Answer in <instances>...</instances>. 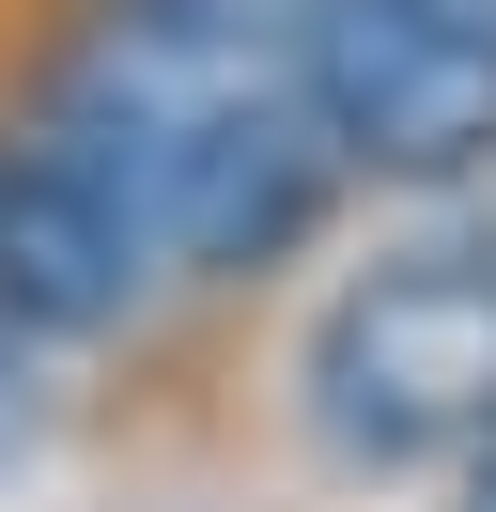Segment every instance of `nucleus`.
<instances>
[{"label":"nucleus","instance_id":"2","mask_svg":"<svg viewBox=\"0 0 496 512\" xmlns=\"http://www.w3.org/2000/svg\"><path fill=\"white\" fill-rule=\"evenodd\" d=\"M295 388H310V435L341 466H434V450H465L496 419V218H434L403 249H372L326 295Z\"/></svg>","mask_w":496,"mask_h":512},{"label":"nucleus","instance_id":"1","mask_svg":"<svg viewBox=\"0 0 496 512\" xmlns=\"http://www.w3.org/2000/svg\"><path fill=\"white\" fill-rule=\"evenodd\" d=\"M47 125L140 202L171 280H279L357 187L310 125L279 32H217L171 0H93L47 63Z\"/></svg>","mask_w":496,"mask_h":512},{"label":"nucleus","instance_id":"5","mask_svg":"<svg viewBox=\"0 0 496 512\" xmlns=\"http://www.w3.org/2000/svg\"><path fill=\"white\" fill-rule=\"evenodd\" d=\"M31 357H47V342H31V311L0 295V466H16V450H31V419H47V388H31Z\"/></svg>","mask_w":496,"mask_h":512},{"label":"nucleus","instance_id":"6","mask_svg":"<svg viewBox=\"0 0 496 512\" xmlns=\"http://www.w3.org/2000/svg\"><path fill=\"white\" fill-rule=\"evenodd\" d=\"M171 16H217V32H295V0H171Z\"/></svg>","mask_w":496,"mask_h":512},{"label":"nucleus","instance_id":"7","mask_svg":"<svg viewBox=\"0 0 496 512\" xmlns=\"http://www.w3.org/2000/svg\"><path fill=\"white\" fill-rule=\"evenodd\" d=\"M465 512H496V419L465 435Z\"/></svg>","mask_w":496,"mask_h":512},{"label":"nucleus","instance_id":"3","mask_svg":"<svg viewBox=\"0 0 496 512\" xmlns=\"http://www.w3.org/2000/svg\"><path fill=\"white\" fill-rule=\"evenodd\" d=\"M279 63L357 187L434 202L496 171V0H295Z\"/></svg>","mask_w":496,"mask_h":512},{"label":"nucleus","instance_id":"4","mask_svg":"<svg viewBox=\"0 0 496 512\" xmlns=\"http://www.w3.org/2000/svg\"><path fill=\"white\" fill-rule=\"evenodd\" d=\"M0 295L31 311V342H109V326H140V295H155L140 202H124L47 109L0 125Z\"/></svg>","mask_w":496,"mask_h":512}]
</instances>
